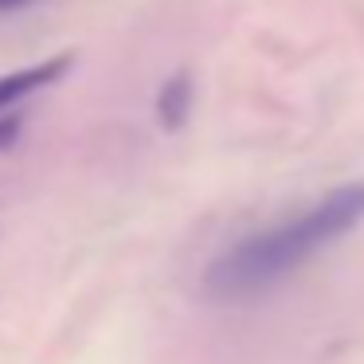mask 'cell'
<instances>
[{"label": "cell", "instance_id": "1", "mask_svg": "<svg viewBox=\"0 0 364 364\" xmlns=\"http://www.w3.org/2000/svg\"><path fill=\"white\" fill-rule=\"evenodd\" d=\"M364 223V181L341 184L301 212L251 231L239 243L223 247L204 270V290L212 298L239 301L274 290L290 274H298L314 255L329 251L337 239Z\"/></svg>", "mask_w": 364, "mask_h": 364}, {"label": "cell", "instance_id": "4", "mask_svg": "<svg viewBox=\"0 0 364 364\" xmlns=\"http://www.w3.org/2000/svg\"><path fill=\"white\" fill-rule=\"evenodd\" d=\"M24 134V118L20 114H0V153H9Z\"/></svg>", "mask_w": 364, "mask_h": 364}, {"label": "cell", "instance_id": "2", "mask_svg": "<svg viewBox=\"0 0 364 364\" xmlns=\"http://www.w3.org/2000/svg\"><path fill=\"white\" fill-rule=\"evenodd\" d=\"M71 67H75V55L63 51V55H51V59H43V63H32V67H20V71L0 75V114L12 110L16 102H24V98L36 95V90L59 82Z\"/></svg>", "mask_w": 364, "mask_h": 364}, {"label": "cell", "instance_id": "5", "mask_svg": "<svg viewBox=\"0 0 364 364\" xmlns=\"http://www.w3.org/2000/svg\"><path fill=\"white\" fill-rule=\"evenodd\" d=\"M32 0H0V12H16V9H28Z\"/></svg>", "mask_w": 364, "mask_h": 364}, {"label": "cell", "instance_id": "3", "mask_svg": "<svg viewBox=\"0 0 364 364\" xmlns=\"http://www.w3.org/2000/svg\"><path fill=\"white\" fill-rule=\"evenodd\" d=\"M192 114V79L188 75H168L157 90V122L161 129H181Z\"/></svg>", "mask_w": 364, "mask_h": 364}]
</instances>
